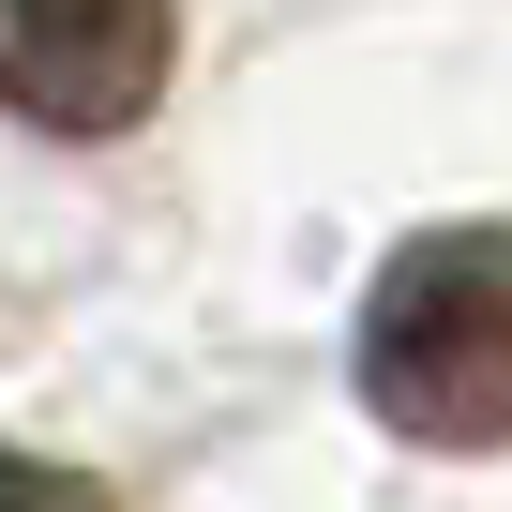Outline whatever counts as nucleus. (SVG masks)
<instances>
[{
  "label": "nucleus",
  "mask_w": 512,
  "mask_h": 512,
  "mask_svg": "<svg viewBox=\"0 0 512 512\" xmlns=\"http://www.w3.org/2000/svg\"><path fill=\"white\" fill-rule=\"evenodd\" d=\"M362 407L422 452L512 437V226H422L362 302Z\"/></svg>",
  "instance_id": "1"
},
{
  "label": "nucleus",
  "mask_w": 512,
  "mask_h": 512,
  "mask_svg": "<svg viewBox=\"0 0 512 512\" xmlns=\"http://www.w3.org/2000/svg\"><path fill=\"white\" fill-rule=\"evenodd\" d=\"M181 16L166 0H0V106L46 136H136L166 106Z\"/></svg>",
  "instance_id": "2"
},
{
  "label": "nucleus",
  "mask_w": 512,
  "mask_h": 512,
  "mask_svg": "<svg viewBox=\"0 0 512 512\" xmlns=\"http://www.w3.org/2000/svg\"><path fill=\"white\" fill-rule=\"evenodd\" d=\"M0 512H106V482H76V467H46V452L0 437Z\"/></svg>",
  "instance_id": "3"
}]
</instances>
